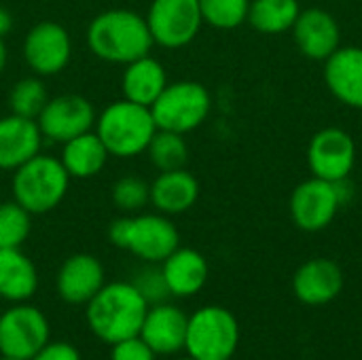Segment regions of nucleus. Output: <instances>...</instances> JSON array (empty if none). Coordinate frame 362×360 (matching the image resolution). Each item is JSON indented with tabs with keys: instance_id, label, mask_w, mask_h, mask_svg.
Segmentation results:
<instances>
[{
	"instance_id": "obj_1",
	"label": "nucleus",
	"mask_w": 362,
	"mask_h": 360,
	"mask_svg": "<svg viewBox=\"0 0 362 360\" xmlns=\"http://www.w3.org/2000/svg\"><path fill=\"white\" fill-rule=\"evenodd\" d=\"M148 308L151 306L132 282H108L85 306V318L89 331L112 346L140 335Z\"/></svg>"
},
{
	"instance_id": "obj_2",
	"label": "nucleus",
	"mask_w": 362,
	"mask_h": 360,
	"mask_svg": "<svg viewBox=\"0 0 362 360\" xmlns=\"http://www.w3.org/2000/svg\"><path fill=\"white\" fill-rule=\"evenodd\" d=\"M89 51L108 64H129L153 49L146 17L129 8H108L87 25Z\"/></svg>"
},
{
	"instance_id": "obj_3",
	"label": "nucleus",
	"mask_w": 362,
	"mask_h": 360,
	"mask_svg": "<svg viewBox=\"0 0 362 360\" xmlns=\"http://www.w3.org/2000/svg\"><path fill=\"white\" fill-rule=\"evenodd\" d=\"M112 246L127 250L144 263H163L178 246L180 233L161 212H136L115 219L108 227Z\"/></svg>"
},
{
	"instance_id": "obj_4",
	"label": "nucleus",
	"mask_w": 362,
	"mask_h": 360,
	"mask_svg": "<svg viewBox=\"0 0 362 360\" xmlns=\"http://www.w3.org/2000/svg\"><path fill=\"white\" fill-rule=\"evenodd\" d=\"M93 132L100 136L110 157L132 159L136 155L146 153V146L155 136L157 125L148 106L123 98L110 102L95 117Z\"/></svg>"
},
{
	"instance_id": "obj_5",
	"label": "nucleus",
	"mask_w": 362,
	"mask_h": 360,
	"mask_svg": "<svg viewBox=\"0 0 362 360\" xmlns=\"http://www.w3.org/2000/svg\"><path fill=\"white\" fill-rule=\"evenodd\" d=\"M70 180L72 178L62 166L59 157L38 153L13 170L11 193L13 199L32 216L47 214L64 202Z\"/></svg>"
},
{
	"instance_id": "obj_6",
	"label": "nucleus",
	"mask_w": 362,
	"mask_h": 360,
	"mask_svg": "<svg viewBox=\"0 0 362 360\" xmlns=\"http://www.w3.org/2000/svg\"><path fill=\"white\" fill-rule=\"evenodd\" d=\"M240 344L238 318L221 306H204L189 316L185 350L195 360L231 359Z\"/></svg>"
},
{
	"instance_id": "obj_7",
	"label": "nucleus",
	"mask_w": 362,
	"mask_h": 360,
	"mask_svg": "<svg viewBox=\"0 0 362 360\" xmlns=\"http://www.w3.org/2000/svg\"><path fill=\"white\" fill-rule=\"evenodd\" d=\"M212 95L197 81L168 83L161 95L153 102L151 112L157 129L189 134L197 129L210 115Z\"/></svg>"
},
{
	"instance_id": "obj_8",
	"label": "nucleus",
	"mask_w": 362,
	"mask_h": 360,
	"mask_svg": "<svg viewBox=\"0 0 362 360\" xmlns=\"http://www.w3.org/2000/svg\"><path fill=\"white\" fill-rule=\"evenodd\" d=\"M346 180L331 182L325 178L312 176L301 182L291 195V219L303 231H322L337 216L339 208L346 204Z\"/></svg>"
},
{
	"instance_id": "obj_9",
	"label": "nucleus",
	"mask_w": 362,
	"mask_h": 360,
	"mask_svg": "<svg viewBox=\"0 0 362 360\" xmlns=\"http://www.w3.org/2000/svg\"><path fill=\"white\" fill-rule=\"evenodd\" d=\"M51 342V327L36 306L13 303L0 316V354L15 359H34Z\"/></svg>"
},
{
	"instance_id": "obj_10",
	"label": "nucleus",
	"mask_w": 362,
	"mask_h": 360,
	"mask_svg": "<svg viewBox=\"0 0 362 360\" xmlns=\"http://www.w3.org/2000/svg\"><path fill=\"white\" fill-rule=\"evenodd\" d=\"M144 17L153 42L163 49L187 47L204 25L199 0H153Z\"/></svg>"
},
{
	"instance_id": "obj_11",
	"label": "nucleus",
	"mask_w": 362,
	"mask_h": 360,
	"mask_svg": "<svg viewBox=\"0 0 362 360\" xmlns=\"http://www.w3.org/2000/svg\"><path fill=\"white\" fill-rule=\"evenodd\" d=\"M93 104L78 93H62L49 98L40 115L36 117L38 129L45 140L64 144L85 132H91L95 125Z\"/></svg>"
},
{
	"instance_id": "obj_12",
	"label": "nucleus",
	"mask_w": 362,
	"mask_h": 360,
	"mask_svg": "<svg viewBox=\"0 0 362 360\" xmlns=\"http://www.w3.org/2000/svg\"><path fill=\"white\" fill-rule=\"evenodd\" d=\"M72 57L68 30L51 19L32 25L23 38V59L36 76L59 74Z\"/></svg>"
},
{
	"instance_id": "obj_13",
	"label": "nucleus",
	"mask_w": 362,
	"mask_h": 360,
	"mask_svg": "<svg viewBox=\"0 0 362 360\" xmlns=\"http://www.w3.org/2000/svg\"><path fill=\"white\" fill-rule=\"evenodd\" d=\"M356 163V144L341 127H325L314 134L308 146V166L316 178L331 182L348 180Z\"/></svg>"
},
{
	"instance_id": "obj_14",
	"label": "nucleus",
	"mask_w": 362,
	"mask_h": 360,
	"mask_svg": "<svg viewBox=\"0 0 362 360\" xmlns=\"http://www.w3.org/2000/svg\"><path fill=\"white\" fill-rule=\"evenodd\" d=\"M104 284L106 274L102 261L87 252L68 257L55 278L57 295L68 306H87Z\"/></svg>"
},
{
	"instance_id": "obj_15",
	"label": "nucleus",
	"mask_w": 362,
	"mask_h": 360,
	"mask_svg": "<svg viewBox=\"0 0 362 360\" xmlns=\"http://www.w3.org/2000/svg\"><path fill=\"white\" fill-rule=\"evenodd\" d=\"M187 325L189 316L178 306L163 301L148 308L140 329V337L157 356H174L185 350Z\"/></svg>"
},
{
	"instance_id": "obj_16",
	"label": "nucleus",
	"mask_w": 362,
	"mask_h": 360,
	"mask_svg": "<svg viewBox=\"0 0 362 360\" xmlns=\"http://www.w3.org/2000/svg\"><path fill=\"white\" fill-rule=\"evenodd\" d=\"M293 36L299 51L316 62H325L339 49L341 30L337 19L325 8H305L299 13Z\"/></svg>"
},
{
	"instance_id": "obj_17",
	"label": "nucleus",
	"mask_w": 362,
	"mask_h": 360,
	"mask_svg": "<svg viewBox=\"0 0 362 360\" xmlns=\"http://www.w3.org/2000/svg\"><path fill=\"white\" fill-rule=\"evenodd\" d=\"M344 289L341 267L325 257L305 261L293 278L295 297L305 306H327L339 297Z\"/></svg>"
},
{
	"instance_id": "obj_18",
	"label": "nucleus",
	"mask_w": 362,
	"mask_h": 360,
	"mask_svg": "<svg viewBox=\"0 0 362 360\" xmlns=\"http://www.w3.org/2000/svg\"><path fill=\"white\" fill-rule=\"evenodd\" d=\"M42 142L45 138L36 119H25L13 112L0 117V170H17L40 153Z\"/></svg>"
},
{
	"instance_id": "obj_19",
	"label": "nucleus",
	"mask_w": 362,
	"mask_h": 360,
	"mask_svg": "<svg viewBox=\"0 0 362 360\" xmlns=\"http://www.w3.org/2000/svg\"><path fill=\"white\" fill-rule=\"evenodd\" d=\"M325 83L346 106L362 108V47H339L325 59Z\"/></svg>"
},
{
	"instance_id": "obj_20",
	"label": "nucleus",
	"mask_w": 362,
	"mask_h": 360,
	"mask_svg": "<svg viewBox=\"0 0 362 360\" xmlns=\"http://www.w3.org/2000/svg\"><path fill=\"white\" fill-rule=\"evenodd\" d=\"M172 297H193L208 282V261L195 248H176L163 263H159Z\"/></svg>"
},
{
	"instance_id": "obj_21",
	"label": "nucleus",
	"mask_w": 362,
	"mask_h": 360,
	"mask_svg": "<svg viewBox=\"0 0 362 360\" xmlns=\"http://www.w3.org/2000/svg\"><path fill=\"white\" fill-rule=\"evenodd\" d=\"M197 197H199V182L191 172H187V168L159 172V176L151 182V204L157 212L165 216H174L191 210Z\"/></svg>"
},
{
	"instance_id": "obj_22",
	"label": "nucleus",
	"mask_w": 362,
	"mask_h": 360,
	"mask_svg": "<svg viewBox=\"0 0 362 360\" xmlns=\"http://www.w3.org/2000/svg\"><path fill=\"white\" fill-rule=\"evenodd\" d=\"M165 85H168L165 68L151 53L125 64V70L121 76V89H123L125 100L151 108L153 102L165 89Z\"/></svg>"
},
{
	"instance_id": "obj_23",
	"label": "nucleus",
	"mask_w": 362,
	"mask_h": 360,
	"mask_svg": "<svg viewBox=\"0 0 362 360\" xmlns=\"http://www.w3.org/2000/svg\"><path fill=\"white\" fill-rule=\"evenodd\" d=\"M38 291V272L21 248H0V297L23 303Z\"/></svg>"
},
{
	"instance_id": "obj_24",
	"label": "nucleus",
	"mask_w": 362,
	"mask_h": 360,
	"mask_svg": "<svg viewBox=\"0 0 362 360\" xmlns=\"http://www.w3.org/2000/svg\"><path fill=\"white\" fill-rule=\"evenodd\" d=\"M108 157L110 155H108L106 146L102 144L100 136L91 129V132H85V134L64 142L59 161L66 168V172L70 174V178L85 180V178L98 176L106 168Z\"/></svg>"
},
{
	"instance_id": "obj_25",
	"label": "nucleus",
	"mask_w": 362,
	"mask_h": 360,
	"mask_svg": "<svg viewBox=\"0 0 362 360\" xmlns=\"http://www.w3.org/2000/svg\"><path fill=\"white\" fill-rule=\"evenodd\" d=\"M299 13V0H250L246 21L261 34H282L293 30Z\"/></svg>"
},
{
	"instance_id": "obj_26",
	"label": "nucleus",
	"mask_w": 362,
	"mask_h": 360,
	"mask_svg": "<svg viewBox=\"0 0 362 360\" xmlns=\"http://www.w3.org/2000/svg\"><path fill=\"white\" fill-rule=\"evenodd\" d=\"M146 155H148V161L159 172H172V170H180L187 166L189 144L182 134L157 129L146 146Z\"/></svg>"
},
{
	"instance_id": "obj_27",
	"label": "nucleus",
	"mask_w": 362,
	"mask_h": 360,
	"mask_svg": "<svg viewBox=\"0 0 362 360\" xmlns=\"http://www.w3.org/2000/svg\"><path fill=\"white\" fill-rule=\"evenodd\" d=\"M49 102V91L40 76H25L17 81L8 93V108L13 115L25 117V119H36L45 104Z\"/></svg>"
},
{
	"instance_id": "obj_28",
	"label": "nucleus",
	"mask_w": 362,
	"mask_h": 360,
	"mask_svg": "<svg viewBox=\"0 0 362 360\" xmlns=\"http://www.w3.org/2000/svg\"><path fill=\"white\" fill-rule=\"evenodd\" d=\"M32 231V214L15 199L0 204V248H21Z\"/></svg>"
},
{
	"instance_id": "obj_29",
	"label": "nucleus",
	"mask_w": 362,
	"mask_h": 360,
	"mask_svg": "<svg viewBox=\"0 0 362 360\" xmlns=\"http://www.w3.org/2000/svg\"><path fill=\"white\" fill-rule=\"evenodd\" d=\"M250 0H199L204 23L218 30H233L248 19Z\"/></svg>"
},
{
	"instance_id": "obj_30",
	"label": "nucleus",
	"mask_w": 362,
	"mask_h": 360,
	"mask_svg": "<svg viewBox=\"0 0 362 360\" xmlns=\"http://www.w3.org/2000/svg\"><path fill=\"white\" fill-rule=\"evenodd\" d=\"M110 199L125 214L142 212L151 204V182L140 176H123L112 182Z\"/></svg>"
},
{
	"instance_id": "obj_31",
	"label": "nucleus",
	"mask_w": 362,
	"mask_h": 360,
	"mask_svg": "<svg viewBox=\"0 0 362 360\" xmlns=\"http://www.w3.org/2000/svg\"><path fill=\"white\" fill-rule=\"evenodd\" d=\"M132 284L140 291V295L146 299L148 306L163 303V301H168V297H172L161 267H155L153 263H148V267L140 269L136 274V278L132 280Z\"/></svg>"
},
{
	"instance_id": "obj_32",
	"label": "nucleus",
	"mask_w": 362,
	"mask_h": 360,
	"mask_svg": "<svg viewBox=\"0 0 362 360\" xmlns=\"http://www.w3.org/2000/svg\"><path fill=\"white\" fill-rule=\"evenodd\" d=\"M110 360H157V354L148 348V344L136 335L110 346Z\"/></svg>"
},
{
	"instance_id": "obj_33",
	"label": "nucleus",
	"mask_w": 362,
	"mask_h": 360,
	"mask_svg": "<svg viewBox=\"0 0 362 360\" xmlns=\"http://www.w3.org/2000/svg\"><path fill=\"white\" fill-rule=\"evenodd\" d=\"M30 360H83L76 346L68 342H49L34 359Z\"/></svg>"
},
{
	"instance_id": "obj_34",
	"label": "nucleus",
	"mask_w": 362,
	"mask_h": 360,
	"mask_svg": "<svg viewBox=\"0 0 362 360\" xmlns=\"http://www.w3.org/2000/svg\"><path fill=\"white\" fill-rule=\"evenodd\" d=\"M13 30V15L0 6V38H4Z\"/></svg>"
},
{
	"instance_id": "obj_35",
	"label": "nucleus",
	"mask_w": 362,
	"mask_h": 360,
	"mask_svg": "<svg viewBox=\"0 0 362 360\" xmlns=\"http://www.w3.org/2000/svg\"><path fill=\"white\" fill-rule=\"evenodd\" d=\"M6 62H8V51H6L4 38H0V74H2L4 68H6Z\"/></svg>"
},
{
	"instance_id": "obj_36",
	"label": "nucleus",
	"mask_w": 362,
	"mask_h": 360,
	"mask_svg": "<svg viewBox=\"0 0 362 360\" xmlns=\"http://www.w3.org/2000/svg\"><path fill=\"white\" fill-rule=\"evenodd\" d=\"M0 360H23V359H15V356H2V354H0Z\"/></svg>"
},
{
	"instance_id": "obj_37",
	"label": "nucleus",
	"mask_w": 362,
	"mask_h": 360,
	"mask_svg": "<svg viewBox=\"0 0 362 360\" xmlns=\"http://www.w3.org/2000/svg\"><path fill=\"white\" fill-rule=\"evenodd\" d=\"M176 360H195V359H191V356L187 354V356H182V359H176Z\"/></svg>"
},
{
	"instance_id": "obj_38",
	"label": "nucleus",
	"mask_w": 362,
	"mask_h": 360,
	"mask_svg": "<svg viewBox=\"0 0 362 360\" xmlns=\"http://www.w3.org/2000/svg\"><path fill=\"white\" fill-rule=\"evenodd\" d=\"M227 360H231V359H227Z\"/></svg>"
}]
</instances>
